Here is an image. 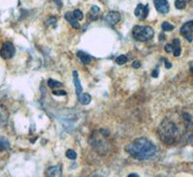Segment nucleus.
<instances>
[{
    "mask_svg": "<svg viewBox=\"0 0 193 177\" xmlns=\"http://www.w3.org/2000/svg\"><path fill=\"white\" fill-rule=\"evenodd\" d=\"M125 150L135 159L145 161L155 156L158 152V147L148 138H139L127 144L125 147Z\"/></svg>",
    "mask_w": 193,
    "mask_h": 177,
    "instance_id": "f257e3e1",
    "label": "nucleus"
},
{
    "mask_svg": "<svg viewBox=\"0 0 193 177\" xmlns=\"http://www.w3.org/2000/svg\"><path fill=\"white\" fill-rule=\"evenodd\" d=\"M160 141L166 144H173L180 136V129L169 118H164L158 129Z\"/></svg>",
    "mask_w": 193,
    "mask_h": 177,
    "instance_id": "f03ea898",
    "label": "nucleus"
},
{
    "mask_svg": "<svg viewBox=\"0 0 193 177\" xmlns=\"http://www.w3.org/2000/svg\"><path fill=\"white\" fill-rule=\"evenodd\" d=\"M154 29L151 26L136 25L132 29V37L138 42H146L154 37Z\"/></svg>",
    "mask_w": 193,
    "mask_h": 177,
    "instance_id": "7ed1b4c3",
    "label": "nucleus"
},
{
    "mask_svg": "<svg viewBox=\"0 0 193 177\" xmlns=\"http://www.w3.org/2000/svg\"><path fill=\"white\" fill-rule=\"evenodd\" d=\"M14 53H16V49H14L13 44L10 42H5L0 49V56L5 60L12 58Z\"/></svg>",
    "mask_w": 193,
    "mask_h": 177,
    "instance_id": "20e7f679",
    "label": "nucleus"
},
{
    "mask_svg": "<svg viewBox=\"0 0 193 177\" xmlns=\"http://www.w3.org/2000/svg\"><path fill=\"white\" fill-rule=\"evenodd\" d=\"M192 33H193V20H190V21L185 23L183 26H181V34L183 35L188 42H192V40H193Z\"/></svg>",
    "mask_w": 193,
    "mask_h": 177,
    "instance_id": "39448f33",
    "label": "nucleus"
},
{
    "mask_svg": "<svg viewBox=\"0 0 193 177\" xmlns=\"http://www.w3.org/2000/svg\"><path fill=\"white\" fill-rule=\"evenodd\" d=\"M149 5H143V4H138L137 7L134 10V15L139 17L140 20H145L147 17H148V14H149Z\"/></svg>",
    "mask_w": 193,
    "mask_h": 177,
    "instance_id": "423d86ee",
    "label": "nucleus"
},
{
    "mask_svg": "<svg viewBox=\"0 0 193 177\" xmlns=\"http://www.w3.org/2000/svg\"><path fill=\"white\" fill-rule=\"evenodd\" d=\"M120 20H121V15L118 12H115V11L109 12L106 15V17H105V21L107 23V24L111 25V26H114L115 24H117Z\"/></svg>",
    "mask_w": 193,
    "mask_h": 177,
    "instance_id": "0eeeda50",
    "label": "nucleus"
},
{
    "mask_svg": "<svg viewBox=\"0 0 193 177\" xmlns=\"http://www.w3.org/2000/svg\"><path fill=\"white\" fill-rule=\"evenodd\" d=\"M155 7L158 12L167 14L169 12V3L167 0H154Z\"/></svg>",
    "mask_w": 193,
    "mask_h": 177,
    "instance_id": "6e6552de",
    "label": "nucleus"
},
{
    "mask_svg": "<svg viewBox=\"0 0 193 177\" xmlns=\"http://www.w3.org/2000/svg\"><path fill=\"white\" fill-rule=\"evenodd\" d=\"M9 119V112L3 105L0 104V127L5 126Z\"/></svg>",
    "mask_w": 193,
    "mask_h": 177,
    "instance_id": "1a4fd4ad",
    "label": "nucleus"
},
{
    "mask_svg": "<svg viewBox=\"0 0 193 177\" xmlns=\"http://www.w3.org/2000/svg\"><path fill=\"white\" fill-rule=\"evenodd\" d=\"M65 17H66V20L69 21V23H70L74 28H75V29H79L80 28V24L78 23V20H76L72 13L68 12L66 15H65Z\"/></svg>",
    "mask_w": 193,
    "mask_h": 177,
    "instance_id": "9d476101",
    "label": "nucleus"
},
{
    "mask_svg": "<svg viewBox=\"0 0 193 177\" xmlns=\"http://www.w3.org/2000/svg\"><path fill=\"white\" fill-rule=\"evenodd\" d=\"M72 76H74V86H75V92H76V95L77 97L82 94V86L80 84V80H79V77H78V74L76 71L72 72Z\"/></svg>",
    "mask_w": 193,
    "mask_h": 177,
    "instance_id": "9b49d317",
    "label": "nucleus"
},
{
    "mask_svg": "<svg viewBox=\"0 0 193 177\" xmlns=\"http://www.w3.org/2000/svg\"><path fill=\"white\" fill-rule=\"evenodd\" d=\"M46 175L49 177L54 176H62V168L61 165H56V167H51L47 169Z\"/></svg>",
    "mask_w": 193,
    "mask_h": 177,
    "instance_id": "f8f14e48",
    "label": "nucleus"
},
{
    "mask_svg": "<svg viewBox=\"0 0 193 177\" xmlns=\"http://www.w3.org/2000/svg\"><path fill=\"white\" fill-rule=\"evenodd\" d=\"M76 55H77V57L80 59V61H81L84 65L90 64L91 57H90L89 54H87L86 52H84V51H82V50H78L77 53H76Z\"/></svg>",
    "mask_w": 193,
    "mask_h": 177,
    "instance_id": "ddd939ff",
    "label": "nucleus"
},
{
    "mask_svg": "<svg viewBox=\"0 0 193 177\" xmlns=\"http://www.w3.org/2000/svg\"><path fill=\"white\" fill-rule=\"evenodd\" d=\"M172 46H173V54L174 56H180L181 53V42L179 39H175L173 43H172Z\"/></svg>",
    "mask_w": 193,
    "mask_h": 177,
    "instance_id": "4468645a",
    "label": "nucleus"
},
{
    "mask_svg": "<svg viewBox=\"0 0 193 177\" xmlns=\"http://www.w3.org/2000/svg\"><path fill=\"white\" fill-rule=\"evenodd\" d=\"M78 101L81 103L82 105H88L91 102V96L87 93H82L78 96Z\"/></svg>",
    "mask_w": 193,
    "mask_h": 177,
    "instance_id": "2eb2a0df",
    "label": "nucleus"
},
{
    "mask_svg": "<svg viewBox=\"0 0 193 177\" xmlns=\"http://www.w3.org/2000/svg\"><path fill=\"white\" fill-rule=\"evenodd\" d=\"M100 13V8L98 6H92V8H91V11H90V17L92 18V20H96L98 17V14Z\"/></svg>",
    "mask_w": 193,
    "mask_h": 177,
    "instance_id": "dca6fc26",
    "label": "nucleus"
},
{
    "mask_svg": "<svg viewBox=\"0 0 193 177\" xmlns=\"http://www.w3.org/2000/svg\"><path fill=\"white\" fill-rule=\"evenodd\" d=\"M47 85H48L50 88H55V87H61L63 86V83L60 82H57V80H54L52 79H49L47 80Z\"/></svg>",
    "mask_w": 193,
    "mask_h": 177,
    "instance_id": "f3484780",
    "label": "nucleus"
},
{
    "mask_svg": "<svg viewBox=\"0 0 193 177\" xmlns=\"http://www.w3.org/2000/svg\"><path fill=\"white\" fill-rule=\"evenodd\" d=\"M185 5H186V0H176V2H175V6L179 10L184 9Z\"/></svg>",
    "mask_w": 193,
    "mask_h": 177,
    "instance_id": "a211bd4d",
    "label": "nucleus"
},
{
    "mask_svg": "<svg viewBox=\"0 0 193 177\" xmlns=\"http://www.w3.org/2000/svg\"><path fill=\"white\" fill-rule=\"evenodd\" d=\"M161 28H162L163 31H172L175 27H174L173 24L167 23V21H164V23L161 24Z\"/></svg>",
    "mask_w": 193,
    "mask_h": 177,
    "instance_id": "6ab92c4d",
    "label": "nucleus"
},
{
    "mask_svg": "<svg viewBox=\"0 0 193 177\" xmlns=\"http://www.w3.org/2000/svg\"><path fill=\"white\" fill-rule=\"evenodd\" d=\"M127 61V57L126 55H120L117 58H116V63L118 65H124L125 63H126Z\"/></svg>",
    "mask_w": 193,
    "mask_h": 177,
    "instance_id": "aec40b11",
    "label": "nucleus"
},
{
    "mask_svg": "<svg viewBox=\"0 0 193 177\" xmlns=\"http://www.w3.org/2000/svg\"><path fill=\"white\" fill-rule=\"evenodd\" d=\"M66 156H67L68 159H70V160H75L76 157H77V155H76V153L74 152V150L69 149L66 152Z\"/></svg>",
    "mask_w": 193,
    "mask_h": 177,
    "instance_id": "412c9836",
    "label": "nucleus"
},
{
    "mask_svg": "<svg viewBox=\"0 0 193 177\" xmlns=\"http://www.w3.org/2000/svg\"><path fill=\"white\" fill-rule=\"evenodd\" d=\"M72 14H74V16L75 17V18H76L77 20H81L82 18H83V14H82L81 11L78 10V9L74 10V12H72Z\"/></svg>",
    "mask_w": 193,
    "mask_h": 177,
    "instance_id": "4be33fe9",
    "label": "nucleus"
},
{
    "mask_svg": "<svg viewBox=\"0 0 193 177\" xmlns=\"http://www.w3.org/2000/svg\"><path fill=\"white\" fill-rule=\"evenodd\" d=\"M56 20H56V17H49L48 20H47L46 24H47V25H51V24L55 25Z\"/></svg>",
    "mask_w": 193,
    "mask_h": 177,
    "instance_id": "5701e85b",
    "label": "nucleus"
},
{
    "mask_svg": "<svg viewBox=\"0 0 193 177\" xmlns=\"http://www.w3.org/2000/svg\"><path fill=\"white\" fill-rule=\"evenodd\" d=\"M52 94L56 95V96H64V95H66L67 93H66V91H65V90H56V91H53Z\"/></svg>",
    "mask_w": 193,
    "mask_h": 177,
    "instance_id": "b1692460",
    "label": "nucleus"
},
{
    "mask_svg": "<svg viewBox=\"0 0 193 177\" xmlns=\"http://www.w3.org/2000/svg\"><path fill=\"white\" fill-rule=\"evenodd\" d=\"M8 146H9V143L7 141H0V151L4 150Z\"/></svg>",
    "mask_w": 193,
    "mask_h": 177,
    "instance_id": "393cba45",
    "label": "nucleus"
},
{
    "mask_svg": "<svg viewBox=\"0 0 193 177\" xmlns=\"http://www.w3.org/2000/svg\"><path fill=\"white\" fill-rule=\"evenodd\" d=\"M132 68H134V69H139V68L141 67V64H140L139 61L136 60V61H133V62H132Z\"/></svg>",
    "mask_w": 193,
    "mask_h": 177,
    "instance_id": "a878e982",
    "label": "nucleus"
},
{
    "mask_svg": "<svg viewBox=\"0 0 193 177\" xmlns=\"http://www.w3.org/2000/svg\"><path fill=\"white\" fill-rule=\"evenodd\" d=\"M165 50L167 51V52H172V51H173V46H172V44H168V45H166V46H165Z\"/></svg>",
    "mask_w": 193,
    "mask_h": 177,
    "instance_id": "bb28decb",
    "label": "nucleus"
},
{
    "mask_svg": "<svg viewBox=\"0 0 193 177\" xmlns=\"http://www.w3.org/2000/svg\"><path fill=\"white\" fill-rule=\"evenodd\" d=\"M164 63H165V67H166L167 69H170L171 67H172V64L169 63V62L166 60V58H164Z\"/></svg>",
    "mask_w": 193,
    "mask_h": 177,
    "instance_id": "cd10ccee",
    "label": "nucleus"
},
{
    "mask_svg": "<svg viewBox=\"0 0 193 177\" xmlns=\"http://www.w3.org/2000/svg\"><path fill=\"white\" fill-rule=\"evenodd\" d=\"M152 76H153V77H158V70H155L154 72L152 73Z\"/></svg>",
    "mask_w": 193,
    "mask_h": 177,
    "instance_id": "c85d7f7f",
    "label": "nucleus"
},
{
    "mask_svg": "<svg viewBox=\"0 0 193 177\" xmlns=\"http://www.w3.org/2000/svg\"><path fill=\"white\" fill-rule=\"evenodd\" d=\"M100 134L103 135H105V136H107L108 134H109V132H108L107 130H101V131H100Z\"/></svg>",
    "mask_w": 193,
    "mask_h": 177,
    "instance_id": "c756f323",
    "label": "nucleus"
},
{
    "mask_svg": "<svg viewBox=\"0 0 193 177\" xmlns=\"http://www.w3.org/2000/svg\"><path fill=\"white\" fill-rule=\"evenodd\" d=\"M159 36H160V37H159V40H160V41H162V40H165V35H164V34H160Z\"/></svg>",
    "mask_w": 193,
    "mask_h": 177,
    "instance_id": "7c9ffc66",
    "label": "nucleus"
},
{
    "mask_svg": "<svg viewBox=\"0 0 193 177\" xmlns=\"http://www.w3.org/2000/svg\"><path fill=\"white\" fill-rule=\"evenodd\" d=\"M133 176H134V177H138L139 175L136 174V173H132V174H129V177H133Z\"/></svg>",
    "mask_w": 193,
    "mask_h": 177,
    "instance_id": "2f4dec72",
    "label": "nucleus"
},
{
    "mask_svg": "<svg viewBox=\"0 0 193 177\" xmlns=\"http://www.w3.org/2000/svg\"><path fill=\"white\" fill-rule=\"evenodd\" d=\"M190 72L193 74V62H192V63L190 64Z\"/></svg>",
    "mask_w": 193,
    "mask_h": 177,
    "instance_id": "473e14b6",
    "label": "nucleus"
}]
</instances>
